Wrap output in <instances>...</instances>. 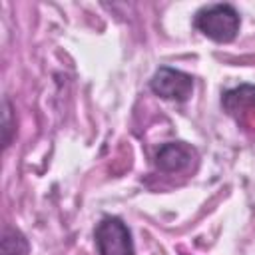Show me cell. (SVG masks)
<instances>
[{"instance_id": "1", "label": "cell", "mask_w": 255, "mask_h": 255, "mask_svg": "<svg viewBox=\"0 0 255 255\" xmlns=\"http://www.w3.org/2000/svg\"><path fill=\"white\" fill-rule=\"evenodd\" d=\"M239 12L231 4H209L195 12L193 26L213 42H231L239 32Z\"/></svg>"}, {"instance_id": "2", "label": "cell", "mask_w": 255, "mask_h": 255, "mask_svg": "<svg viewBox=\"0 0 255 255\" xmlns=\"http://www.w3.org/2000/svg\"><path fill=\"white\" fill-rule=\"evenodd\" d=\"M94 237L100 255H135L131 233L120 217H102V221L96 225Z\"/></svg>"}, {"instance_id": "3", "label": "cell", "mask_w": 255, "mask_h": 255, "mask_svg": "<svg viewBox=\"0 0 255 255\" xmlns=\"http://www.w3.org/2000/svg\"><path fill=\"white\" fill-rule=\"evenodd\" d=\"M149 88L155 96L163 100H175V102H185L189 100L193 92V78L181 70L161 66L155 70V74L149 80Z\"/></svg>"}, {"instance_id": "4", "label": "cell", "mask_w": 255, "mask_h": 255, "mask_svg": "<svg viewBox=\"0 0 255 255\" xmlns=\"http://www.w3.org/2000/svg\"><path fill=\"white\" fill-rule=\"evenodd\" d=\"M195 157V149L185 141H169L163 143L155 153V165L165 173L183 171L191 165Z\"/></svg>"}, {"instance_id": "5", "label": "cell", "mask_w": 255, "mask_h": 255, "mask_svg": "<svg viewBox=\"0 0 255 255\" xmlns=\"http://www.w3.org/2000/svg\"><path fill=\"white\" fill-rule=\"evenodd\" d=\"M26 251H28V243L24 235L14 229H6L2 239V255H26Z\"/></svg>"}]
</instances>
